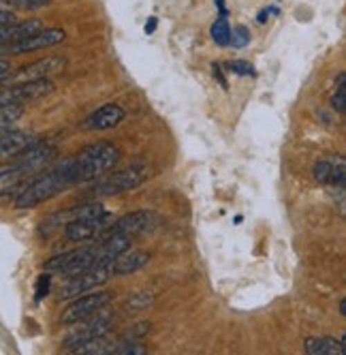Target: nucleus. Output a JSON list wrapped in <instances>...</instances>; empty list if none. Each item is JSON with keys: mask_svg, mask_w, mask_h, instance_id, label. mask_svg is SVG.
Here are the masks:
<instances>
[{"mask_svg": "<svg viewBox=\"0 0 346 355\" xmlns=\"http://www.w3.org/2000/svg\"><path fill=\"white\" fill-rule=\"evenodd\" d=\"M231 35H233L231 26L227 24V19L220 15V17L212 24V39L216 41V45L227 47V45H231Z\"/></svg>", "mask_w": 346, "mask_h": 355, "instance_id": "412c9836", "label": "nucleus"}, {"mask_svg": "<svg viewBox=\"0 0 346 355\" xmlns=\"http://www.w3.org/2000/svg\"><path fill=\"white\" fill-rule=\"evenodd\" d=\"M147 261H150V255H147L145 250H139V248H129L125 250L122 255H118L111 263V274L113 276H127V274H133L137 270H141Z\"/></svg>", "mask_w": 346, "mask_h": 355, "instance_id": "f3484780", "label": "nucleus"}, {"mask_svg": "<svg viewBox=\"0 0 346 355\" xmlns=\"http://www.w3.org/2000/svg\"><path fill=\"white\" fill-rule=\"evenodd\" d=\"M66 39V33L62 28H43L37 35L17 41V43H3V56H21V54H30L43 47H54Z\"/></svg>", "mask_w": 346, "mask_h": 355, "instance_id": "9d476101", "label": "nucleus"}, {"mask_svg": "<svg viewBox=\"0 0 346 355\" xmlns=\"http://www.w3.org/2000/svg\"><path fill=\"white\" fill-rule=\"evenodd\" d=\"M49 3H52V0H3V7H11V9H19V11H35Z\"/></svg>", "mask_w": 346, "mask_h": 355, "instance_id": "b1692460", "label": "nucleus"}, {"mask_svg": "<svg viewBox=\"0 0 346 355\" xmlns=\"http://www.w3.org/2000/svg\"><path fill=\"white\" fill-rule=\"evenodd\" d=\"M94 266H98V242L73 248L66 252H58V255L45 261V272L58 274L62 278H71Z\"/></svg>", "mask_w": 346, "mask_h": 355, "instance_id": "7ed1b4c3", "label": "nucleus"}, {"mask_svg": "<svg viewBox=\"0 0 346 355\" xmlns=\"http://www.w3.org/2000/svg\"><path fill=\"white\" fill-rule=\"evenodd\" d=\"M69 187H75V180H73V171H71V159H64L60 165L49 167V169L41 171L39 175H35L26 184V189H24L19 193V197L15 199V206L19 210L37 208L39 204L56 197L58 193H62Z\"/></svg>", "mask_w": 346, "mask_h": 355, "instance_id": "f257e3e1", "label": "nucleus"}, {"mask_svg": "<svg viewBox=\"0 0 346 355\" xmlns=\"http://www.w3.org/2000/svg\"><path fill=\"white\" fill-rule=\"evenodd\" d=\"M24 105L21 103H3V116H0V122H3V131L13 126L19 118H21Z\"/></svg>", "mask_w": 346, "mask_h": 355, "instance_id": "5701e85b", "label": "nucleus"}, {"mask_svg": "<svg viewBox=\"0 0 346 355\" xmlns=\"http://www.w3.org/2000/svg\"><path fill=\"white\" fill-rule=\"evenodd\" d=\"M147 332H150V323H137V325H133L131 329H129V332L125 334V336H122V340H139V338H143Z\"/></svg>", "mask_w": 346, "mask_h": 355, "instance_id": "bb28decb", "label": "nucleus"}, {"mask_svg": "<svg viewBox=\"0 0 346 355\" xmlns=\"http://www.w3.org/2000/svg\"><path fill=\"white\" fill-rule=\"evenodd\" d=\"M109 325H111V315L105 313V311H98L90 319L78 323V327L64 338L62 347L69 349V351H75L84 343H90V340H94L98 336H105L109 332Z\"/></svg>", "mask_w": 346, "mask_h": 355, "instance_id": "0eeeda50", "label": "nucleus"}, {"mask_svg": "<svg viewBox=\"0 0 346 355\" xmlns=\"http://www.w3.org/2000/svg\"><path fill=\"white\" fill-rule=\"evenodd\" d=\"M107 212L98 201H90V204H82V206H73L69 210H60L56 214H52L47 218V230H58V227H66L69 223H75L82 218H90V216H98Z\"/></svg>", "mask_w": 346, "mask_h": 355, "instance_id": "2eb2a0df", "label": "nucleus"}, {"mask_svg": "<svg viewBox=\"0 0 346 355\" xmlns=\"http://www.w3.org/2000/svg\"><path fill=\"white\" fill-rule=\"evenodd\" d=\"M41 139L37 133H30V131H15V129H5L3 131V141H0V148H3V159H15L19 157L21 152H26L28 148L37 146Z\"/></svg>", "mask_w": 346, "mask_h": 355, "instance_id": "dca6fc26", "label": "nucleus"}, {"mask_svg": "<svg viewBox=\"0 0 346 355\" xmlns=\"http://www.w3.org/2000/svg\"><path fill=\"white\" fill-rule=\"evenodd\" d=\"M64 64H66V60H64V58H60V56H49V58L37 60V62H33V64H28V67L17 69V71L11 75L9 84L13 86V84H21V82L39 80V78H49V75H52V73L62 71V69H64ZM9 84H7V86H9Z\"/></svg>", "mask_w": 346, "mask_h": 355, "instance_id": "ddd939ff", "label": "nucleus"}, {"mask_svg": "<svg viewBox=\"0 0 346 355\" xmlns=\"http://www.w3.org/2000/svg\"><path fill=\"white\" fill-rule=\"evenodd\" d=\"M251 43V31L246 26H237L233 28V35H231V45L233 47H246Z\"/></svg>", "mask_w": 346, "mask_h": 355, "instance_id": "a878e982", "label": "nucleus"}, {"mask_svg": "<svg viewBox=\"0 0 346 355\" xmlns=\"http://www.w3.org/2000/svg\"><path fill=\"white\" fill-rule=\"evenodd\" d=\"M47 293H49V272H45V274H41V276L37 278L35 300H37V302H41Z\"/></svg>", "mask_w": 346, "mask_h": 355, "instance_id": "c85d7f7f", "label": "nucleus"}, {"mask_svg": "<svg viewBox=\"0 0 346 355\" xmlns=\"http://www.w3.org/2000/svg\"><path fill=\"white\" fill-rule=\"evenodd\" d=\"M109 276H113L111 274V266H94V268H88L82 274H75V276L66 278L64 285L60 287V297L69 300V297H80L84 293H90L92 289L105 285Z\"/></svg>", "mask_w": 346, "mask_h": 355, "instance_id": "423d86ee", "label": "nucleus"}, {"mask_svg": "<svg viewBox=\"0 0 346 355\" xmlns=\"http://www.w3.org/2000/svg\"><path fill=\"white\" fill-rule=\"evenodd\" d=\"M342 343H344V347H346V334L342 336Z\"/></svg>", "mask_w": 346, "mask_h": 355, "instance_id": "72a5a7b5", "label": "nucleus"}, {"mask_svg": "<svg viewBox=\"0 0 346 355\" xmlns=\"http://www.w3.org/2000/svg\"><path fill=\"white\" fill-rule=\"evenodd\" d=\"M143 180H145V169L135 165V167H127L120 171H109L103 178H98L96 184L92 187V193L101 197H111V195H120V193L137 189Z\"/></svg>", "mask_w": 346, "mask_h": 355, "instance_id": "20e7f679", "label": "nucleus"}, {"mask_svg": "<svg viewBox=\"0 0 346 355\" xmlns=\"http://www.w3.org/2000/svg\"><path fill=\"white\" fill-rule=\"evenodd\" d=\"M156 31V17H150L145 21V35H152Z\"/></svg>", "mask_w": 346, "mask_h": 355, "instance_id": "2f4dec72", "label": "nucleus"}, {"mask_svg": "<svg viewBox=\"0 0 346 355\" xmlns=\"http://www.w3.org/2000/svg\"><path fill=\"white\" fill-rule=\"evenodd\" d=\"M0 19H3V28H7V26H13V24H17L15 15H13L7 7L3 9V13H0Z\"/></svg>", "mask_w": 346, "mask_h": 355, "instance_id": "c756f323", "label": "nucleus"}, {"mask_svg": "<svg viewBox=\"0 0 346 355\" xmlns=\"http://www.w3.org/2000/svg\"><path fill=\"white\" fill-rule=\"evenodd\" d=\"M113 300V295L109 291H94V293H84L80 297L73 300L69 306L62 311L60 315V323L62 325H78L86 319H90L92 315H96L98 311H103L107 304Z\"/></svg>", "mask_w": 346, "mask_h": 355, "instance_id": "39448f33", "label": "nucleus"}, {"mask_svg": "<svg viewBox=\"0 0 346 355\" xmlns=\"http://www.w3.org/2000/svg\"><path fill=\"white\" fill-rule=\"evenodd\" d=\"M125 116H127V112L118 103H107L103 107H98L96 112H92L84 120L82 126L88 131H107V129H116V126L125 120Z\"/></svg>", "mask_w": 346, "mask_h": 355, "instance_id": "4468645a", "label": "nucleus"}, {"mask_svg": "<svg viewBox=\"0 0 346 355\" xmlns=\"http://www.w3.org/2000/svg\"><path fill=\"white\" fill-rule=\"evenodd\" d=\"M39 31H43L41 19H24V21H17L13 26H7L0 31V39H3V43H17V41H24V39L37 35Z\"/></svg>", "mask_w": 346, "mask_h": 355, "instance_id": "a211bd4d", "label": "nucleus"}, {"mask_svg": "<svg viewBox=\"0 0 346 355\" xmlns=\"http://www.w3.org/2000/svg\"><path fill=\"white\" fill-rule=\"evenodd\" d=\"M54 92V82L49 78H39V80H30V82H21V84H13L3 86V103H35L39 98H45L47 94Z\"/></svg>", "mask_w": 346, "mask_h": 355, "instance_id": "1a4fd4ad", "label": "nucleus"}, {"mask_svg": "<svg viewBox=\"0 0 346 355\" xmlns=\"http://www.w3.org/2000/svg\"><path fill=\"white\" fill-rule=\"evenodd\" d=\"M308 355H346V347L342 340L331 336H310L304 343Z\"/></svg>", "mask_w": 346, "mask_h": 355, "instance_id": "6ab92c4d", "label": "nucleus"}, {"mask_svg": "<svg viewBox=\"0 0 346 355\" xmlns=\"http://www.w3.org/2000/svg\"><path fill=\"white\" fill-rule=\"evenodd\" d=\"M116 345L107 334L105 336H98L90 343H84L82 347H78L73 353H96V355H105V353H116Z\"/></svg>", "mask_w": 346, "mask_h": 355, "instance_id": "aec40b11", "label": "nucleus"}, {"mask_svg": "<svg viewBox=\"0 0 346 355\" xmlns=\"http://www.w3.org/2000/svg\"><path fill=\"white\" fill-rule=\"evenodd\" d=\"M113 223V216L109 212H103L98 216H90V218H82V220H75V223H69L64 227V236L69 242H75V244H82V242H94L101 236L107 234V230Z\"/></svg>", "mask_w": 346, "mask_h": 355, "instance_id": "6e6552de", "label": "nucleus"}, {"mask_svg": "<svg viewBox=\"0 0 346 355\" xmlns=\"http://www.w3.org/2000/svg\"><path fill=\"white\" fill-rule=\"evenodd\" d=\"M120 161V150L109 141H98L84 148L80 155L71 157V171L75 184H84L90 180H98L109 173Z\"/></svg>", "mask_w": 346, "mask_h": 355, "instance_id": "f03ea898", "label": "nucleus"}, {"mask_svg": "<svg viewBox=\"0 0 346 355\" xmlns=\"http://www.w3.org/2000/svg\"><path fill=\"white\" fill-rule=\"evenodd\" d=\"M227 69L237 75H255V67L246 60H231V62H227Z\"/></svg>", "mask_w": 346, "mask_h": 355, "instance_id": "cd10ccee", "label": "nucleus"}, {"mask_svg": "<svg viewBox=\"0 0 346 355\" xmlns=\"http://www.w3.org/2000/svg\"><path fill=\"white\" fill-rule=\"evenodd\" d=\"M312 175L318 184L346 189V159L344 157H327L314 163Z\"/></svg>", "mask_w": 346, "mask_h": 355, "instance_id": "f8f14e48", "label": "nucleus"}, {"mask_svg": "<svg viewBox=\"0 0 346 355\" xmlns=\"http://www.w3.org/2000/svg\"><path fill=\"white\" fill-rule=\"evenodd\" d=\"M152 300H154V293H147V291H143V293H139V295H133V297H129V311H141V309H145V306H150L152 304Z\"/></svg>", "mask_w": 346, "mask_h": 355, "instance_id": "393cba45", "label": "nucleus"}, {"mask_svg": "<svg viewBox=\"0 0 346 355\" xmlns=\"http://www.w3.org/2000/svg\"><path fill=\"white\" fill-rule=\"evenodd\" d=\"M214 75H218V82L222 84V88H227V80H225V75H222V64L220 62H214Z\"/></svg>", "mask_w": 346, "mask_h": 355, "instance_id": "7c9ffc66", "label": "nucleus"}, {"mask_svg": "<svg viewBox=\"0 0 346 355\" xmlns=\"http://www.w3.org/2000/svg\"><path fill=\"white\" fill-rule=\"evenodd\" d=\"M158 225V214L152 210H135L131 214L120 216L118 220L111 223L107 234H125V236H139L145 232H152Z\"/></svg>", "mask_w": 346, "mask_h": 355, "instance_id": "9b49d317", "label": "nucleus"}, {"mask_svg": "<svg viewBox=\"0 0 346 355\" xmlns=\"http://www.w3.org/2000/svg\"><path fill=\"white\" fill-rule=\"evenodd\" d=\"M331 105L336 112L346 114V73H340L336 80V90L331 96Z\"/></svg>", "mask_w": 346, "mask_h": 355, "instance_id": "4be33fe9", "label": "nucleus"}, {"mask_svg": "<svg viewBox=\"0 0 346 355\" xmlns=\"http://www.w3.org/2000/svg\"><path fill=\"white\" fill-rule=\"evenodd\" d=\"M340 313H342V315L346 317V297H344V300L340 302Z\"/></svg>", "mask_w": 346, "mask_h": 355, "instance_id": "473e14b6", "label": "nucleus"}]
</instances>
